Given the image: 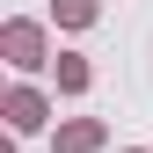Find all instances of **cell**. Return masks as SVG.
<instances>
[{"instance_id": "1", "label": "cell", "mask_w": 153, "mask_h": 153, "mask_svg": "<svg viewBox=\"0 0 153 153\" xmlns=\"http://www.w3.org/2000/svg\"><path fill=\"white\" fill-rule=\"evenodd\" d=\"M0 59H7L15 73H36V66H51V59H59V51H51L44 22H22V15H15V22L0 29Z\"/></svg>"}, {"instance_id": "5", "label": "cell", "mask_w": 153, "mask_h": 153, "mask_svg": "<svg viewBox=\"0 0 153 153\" xmlns=\"http://www.w3.org/2000/svg\"><path fill=\"white\" fill-rule=\"evenodd\" d=\"M95 15H102L95 0H51V22L59 29H95Z\"/></svg>"}, {"instance_id": "6", "label": "cell", "mask_w": 153, "mask_h": 153, "mask_svg": "<svg viewBox=\"0 0 153 153\" xmlns=\"http://www.w3.org/2000/svg\"><path fill=\"white\" fill-rule=\"evenodd\" d=\"M117 153H146V146H117Z\"/></svg>"}, {"instance_id": "3", "label": "cell", "mask_w": 153, "mask_h": 153, "mask_svg": "<svg viewBox=\"0 0 153 153\" xmlns=\"http://www.w3.org/2000/svg\"><path fill=\"white\" fill-rule=\"evenodd\" d=\"M102 146H109V124L102 117H73V124L51 131V153H102Z\"/></svg>"}, {"instance_id": "4", "label": "cell", "mask_w": 153, "mask_h": 153, "mask_svg": "<svg viewBox=\"0 0 153 153\" xmlns=\"http://www.w3.org/2000/svg\"><path fill=\"white\" fill-rule=\"evenodd\" d=\"M51 80H59V95H88L95 88V66L80 51H59V59H51Z\"/></svg>"}, {"instance_id": "2", "label": "cell", "mask_w": 153, "mask_h": 153, "mask_svg": "<svg viewBox=\"0 0 153 153\" xmlns=\"http://www.w3.org/2000/svg\"><path fill=\"white\" fill-rule=\"evenodd\" d=\"M0 109H7V131H15V139H29V131H44V124H51V95H44V88H29V80H15Z\"/></svg>"}]
</instances>
